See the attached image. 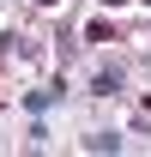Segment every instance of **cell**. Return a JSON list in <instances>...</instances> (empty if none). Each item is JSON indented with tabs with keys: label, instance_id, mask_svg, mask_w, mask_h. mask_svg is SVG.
<instances>
[{
	"label": "cell",
	"instance_id": "obj_1",
	"mask_svg": "<svg viewBox=\"0 0 151 157\" xmlns=\"http://www.w3.org/2000/svg\"><path fill=\"white\" fill-rule=\"evenodd\" d=\"M91 91H97V97H115V91H121V73H115V67L91 73Z\"/></svg>",
	"mask_w": 151,
	"mask_h": 157
},
{
	"label": "cell",
	"instance_id": "obj_2",
	"mask_svg": "<svg viewBox=\"0 0 151 157\" xmlns=\"http://www.w3.org/2000/svg\"><path fill=\"white\" fill-rule=\"evenodd\" d=\"M48 103H60V85H48V91H30V97H24V109H30V115H42Z\"/></svg>",
	"mask_w": 151,
	"mask_h": 157
},
{
	"label": "cell",
	"instance_id": "obj_3",
	"mask_svg": "<svg viewBox=\"0 0 151 157\" xmlns=\"http://www.w3.org/2000/svg\"><path fill=\"white\" fill-rule=\"evenodd\" d=\"M103 6H127V0H103Z\"/></svg>",
	"mask_w": 151,
	"mask_h": 157
}]
</instances>
